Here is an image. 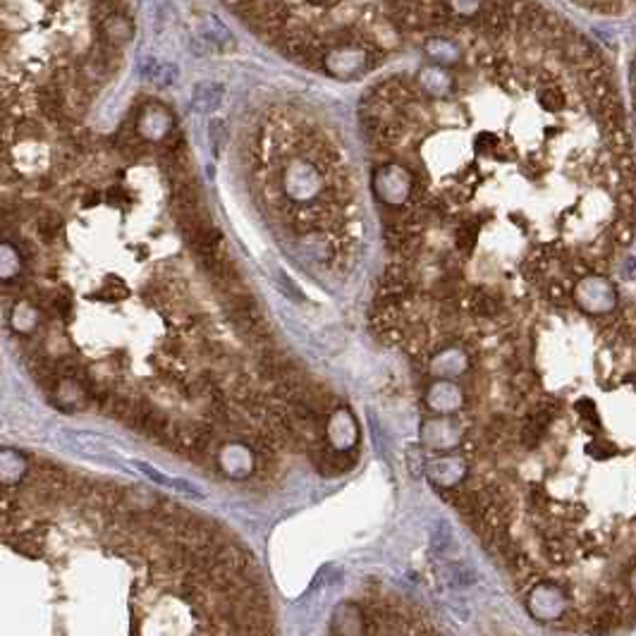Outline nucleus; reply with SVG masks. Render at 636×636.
<instances>
[{
  "mask_svg": "<svg viewBox=\"0 0 636 636\" xmlns=\"http://www.w3.org/2000/svg\"><path fill=\"white\" fill-rule=\"evenodd\" d=\"M153 505L51 460L0 455V636H166L153 589L191 570L189 545L173 538L125 584L111 570Z\"/></svg>",
  "mask_w": 636,
  "mask_h": 636,
  "instance_id": "obj_1",
  "label": "nucleus"
},
{
  "mask_svg": "<svg viewBox=\"0 0 636 636\" xmlns=\"http://www.w3.org/2000/svg\"><path fill=\"white\" fill-rule=\"evenodd\" d=\"M225 86L218 81H201L199 86H194V96H191V106L199 113H213L218 106L223 104Z\"/></svg>",
  "mask_w": 636,
  "mask_h": 636,
  "instance_id": "obj_2",
  "label": "nucleus"
},
{
  "mask_svg": "<svg viewBox=\"0 0 636 636\" xmlns=\"http://www.w3.org/2000/svg\"><path fill=\"white\" fill-rule=\"evenodd\" d=\"M443 577H445L448 586L462 589V586H471V584H474L476 572L471 570L467 562H448L445 570H443Z\"/></svg>",
  "mask_w": 636,
  "mask_h": 636,
  "instance_id": "obj_3",
  "label": "nucleus"
},
{
  "mask_svg": "<svg viewBox=\"0 0 636 636\" xmlns=\"http://www.w3.org/2000/svg\"><path fill=\"white\" fill-rule=\"evenodd\" d=\"M208 141H211V151H213V156H221L225 141H228V125H225V120H211L208 125Z\"/></svg>",
  "mask_w": 636,
  "mask_h": 636,
  "instance_id": "obj_4",
  "label": "nucleus"
},
{
  "mask_svg": "<svg viewBox=\"0 0 636 636\" xmlns=\"http://www.w3.org/2000/svg\"><path fill=\"white\" fill-rule=\"evenodd\" d=\"M453 529L445 524V522H438L435 529H433V550L440 552V555H445L448 550H453Z\"/></svg>",
  "mask_w": 636,
  "mask_h": 636,
  "instance_id": "obj_5",
  "label": "nucleus"
},
{
  "mask_svg": "<svg viewBox=\"0 0 636 636\" xmlns=\"http://www.w3.org/2000/svg\"><path fill=\"white\" fill-rule=\"evenodd\" d=\"M541 104H543V108H548V111H557V108L562 106V96L557 91H552V89H545L541 94Z\"/></svg>",
  "mask_w": 636,
  "mask_h": 636,
  "instance_id": "obj_6",
  "label": "nucleus"
}]
</instances>
